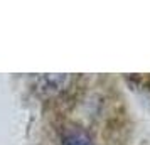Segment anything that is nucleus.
<instances>
[{"instance_id": "1", "label": "nucleus", "mask_w": 150, "mask_h": 145, "mask_svg": "<svg viewBox=\"0 0 150 145\" xmlns=\"http://www.w3.org/2000/svg\"><path fill=\"white\" fill-rule=\"evenodd\" d=\"M64 145H93V142L88 137V133L74 128V130H69L64 135Z\"/></svg>"}]
</instances>
